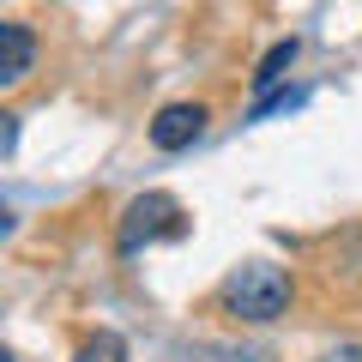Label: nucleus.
Instances as JSON below:
<instances>
[{
	"instance_id": "obj_8",
	"label": "nucleus",
	"mask_w": 362,
	"mask_h": 362,
	"mask_svg": "<svg viewBox=\"0 0 362 362\" xmlns=\"http://www.w3.org/2000/svg\"><path fill=\"white\" fill-rule=\"evenodd\" d=\"M0 151L6 157L18 151V115H0Z\"/></svg>"
},
{
	"instance_id": "obj_3",
	"label": "nucleus",
	"mask_w": 362,
	"mask_h": 362,
	"mask_svg": "<svg viewBox=\"0 0 362 362\" xmlns=\"http://www.w3.org/2000/svg\"><path fill=\"white\" fill-rule=\"evenodd\" d=\"M206 133V109L199 103H163L151 121V145L157 151H181V145H194Z\"/></svg>"
},
{
	"instance_id": "obj_4",
	"label": "nucleus",
	"mask_w": 362,
	"mask_h": 362,
	"mask_svg": "<svg viewBox=\"0 0 362 362\" xmlns=\"http://www.w3.org/2000/svg\"><path fill=\"white\" fill-rule=\"evenodd\" d=\"M30 61H37V37H30L18 18H6V25H0V85H18V78L30 73Z\"/></svg>"
},
{
	"instance_id": "obj_5",
	"label": "nucleus",
	"mask_w": 362,
	"mask_h": 362,
	"mask_svg": "<svg viewBox=\"0 0 362 362\" xmlns=\"http://www.w3.org/2000/svg\"><path fill=\"white\" fill-rule=\"evenodd\" d=\"M296 54H302V42H296V37H284V42H272V49H266V61H259V73H254V90H259V97H266V90H278V85L290 78Z\"/></svg>"
},
{
	"instance_id": "obj_7",
	"label": "nucleus",
	"mask_w": 362,
	"mask_h": 362,
	"mask_svg": "<svg viewBox=\"0 0 362 362\" xmlns=\"http://www.w3.org/2000/svg\"><path fill=\"white\" fill-rule=\"evenodd\" d=\"M284 109H302V90H290V97H272V103H259L254 115H284Z\"/></svg>"
},
{
	"instance_id": "obj_1",
	"label": "nucleus",
	"mask_w": 362,
	"mask_h": 362,
	"mask_svg": "<svg viewBox=\"0 0 362 362\" xmlns=\"http://www.w3.org/2000/svg\"><path fill=\"white\" fill-rule=\"evenodd\" d=\"M218 302L235 314V320L266 326V320H278V314L290 308V272H284V266H272V259H242V266L223 278Z\"/></svg>"
},
{
	"instance_id": "obj_6",
	"label": "nucleus",
	"mask_w": 362,
	"mask_h": 362,
	"mask_svg": "<svg viewBox=\"0 0 362 362\" xmlns=\"http://www.w3.org/2000/svg\"><path fill=\"white\" fill-rule=\"evenodd\" d=\"M73 362H127V344H121L115 332H90L85 344H78Z\"/></svg>"
},
{
	"instance_id": "obj_9",
	"label": "nucleus",
	"mask_w": 362,
	"mask_h": 362,
	"mask_svg": "<svg viewBox=\"0 0 362 362\" xmlns=\"http://www.w3.org/2000/svg\"><path fill=\"white\" fill-rule=\"evenodd\" d=\"M0 362H18V356H0Z\"/></svg>"
},
{
	"instance_id": "obj_2",
	"label": "nucleus",
	"mask_w": 362,
	"mask_h": 362,
	"mask_svg": "<svg viewBox=\"0 0 362 362\" xmlns=\"http://www.w3.org/2000/svg\"><path fill=\"white\" fill-rule=\"evenodd\" d=\"M175 235H187V211L169 194H139L121 211V254H139L151 242H175Z\"/></svg>"
}]
</instances>
